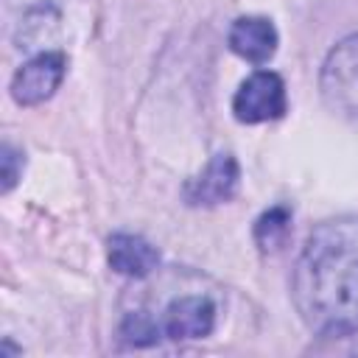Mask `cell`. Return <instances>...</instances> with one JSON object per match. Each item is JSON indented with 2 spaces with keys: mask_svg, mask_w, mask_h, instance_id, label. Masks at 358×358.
<instances>
[{
  "mask_svg": "<svg viewBox=\"0 0 358 358\" xmlns=\"http://www.w3.org/2000/svg\"><path fill=\"white\" fill-rule=\"evenodd\" d=\"M291 291L313 333L333 338L358 333V215L322 221L308 235Z\"/></svg>",
  "mask_w": 358,
  "mask_h": 358,
  "instance_id": "cell-1",
  "label": "cell"
},
{
  "mask_svg": "<svg viewBox=\"0 0 358 358\" xmlns=\"http://www.w3.org/2000/svg\"><path fill=\"white\" fill-rule=\"evenodd\" d=\"M319 87L330 112L358 129V36L341 39L327 53Z\"/></svg>",
  "mask_w": 358,
  "mask_h": 358,
  "instance_id": "cell-2",
  "label": "cell"
},
{
  "mask_svg": "<svg viewBox=\"0 0 358 358\" xmlns=\"http://www.w3.org/2000/svg\"><path fill=\"white\" fill-rule=\"evenodd\" d=\"M232 112L241 123L277 120L285 112V84L277 73L260 70L252 73L232 98Z\"/></svg>",
  "mask_w": 358,
  "mask_h": 358,
  "instance_id": "cell-3",
  "label": "cell"
},
{
  "mask_svg": "<svg viewBox=\"0 0 358 358\" xmlns=\"http://www.w3.org/2000/svg\"><path fill=\"white\" fill-rule=\"evenodd\" d=\"M67 70V62L62 53H39L31 62H25L14 78H11V95L17 103L22 106H36L42 101H48L56 87L62 84Z\"/></svg>",
  "mask_w": 358,
  "mask_h": 358,
  "instance_id": "cell-4",
  "label": "cell"
},
{
  "mask_svg": "<svg viewBox=\"0 0 358 358\" xmlns=\"http://www.w3.org/2000/svg\"><path fill=\"white\" fill-rule=\"evenodd\" d=\"M238 162L232 154H215L207 168L190 179L185 185V199L187 204H196V207H210V204H221L227 199L235 196L238 190Z\"/></svg>",
  "mask_w": 358,
  "mask_h": 358,
  "instance_id": "cell-5",
  "label": "cell"
},
{
  "mask_svg": "<svg viewBox=\"0 0 358 358\" xmlns=\"http://www.w3.org/2000/svg\"><path fill=\"white\" fill-rule=\"evenodd\" d=\"M215 327V305L207 296H179L162 313V333L173 341L204 338Z\"/></svg>",
  "mask_w": 358,
  "mask_h": 358,
  "instance_id": "cell-6",
  "label": "cell"
},
{
  "mask_svg": "<svg viewBox=\"0 0 358 358\" xmlns=\"http://www.w3.org/2000/svg\"><path fill=\"white\" fill-rule=\"evenodd\" d=\"M229 48L252 64H266L277 50V31L266 17H241L229 28Z\"/></svg>",
  "mask_w": 358,
  "mask_h": 358,
  "instance_id": "cell-7",
  "label": "cell"
},
{
  "mask_svg": "<svg viewBox=\"0 0 358 358\" xmlns=\"http://www.w3.org/2000/svg\"><path fill=\"white\" fill-rule=\"evenodd\" d=\"M159 263V252L140 235L117 232L109 238V266L126 277H148Z\"/></svg>",
  "mask_w": 358,
  "mask_h": 358,
  "instance_id": "cell-8",
  "label": "cell"
},
{
  "mask_svg": "<svg viewBox=\"0 0 358 358\" xmlns=\"http://www.w3.org/2000/svg\"><path fill=\"white\" fill-rule=\"evenodd\" d=\"M291 229V213L288 207H271L268 213H263L255 224V238L260 243V249H280L288 238Z\"/></svg>",
  "mask_w": 358,
  "mask_h": 358,
  "instance_id": "cell-9",
  "label": "cell"
},
{
  "mask_svg": "<svg viewBox=\"0 0 358 358\" xmlns=\"http://www.w3.org/2000/svg\"><path fill=\"white\" fill-rule=\"evenodd\" d=\"M120 336L134 347H145V344H154L159 338V327L145 313H129L120 324Z\"/></svg>",
  "mask_w": 358,
  "mask_h": 358,
  "instance_id": "cell-10",
  "label": "cell"
},
{
  "mask_svg": "<svg viewBox=\"0 0 358 358\" xmlns=\"http://www.w3.org/2000/svg\"><path fill=\"white\" fill-rule=\"evenodd\" d=\"M0 162H3V193H8L14 187V182L20 179L22 173V154L14 148V145H3L0 151Z\"/></svg>",
  "mask_w": 358,
  "mask_h": 358,
  "instance_id": "cell-11",
  "label": "cell"
}]
</instances>
